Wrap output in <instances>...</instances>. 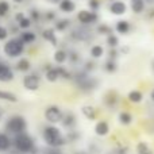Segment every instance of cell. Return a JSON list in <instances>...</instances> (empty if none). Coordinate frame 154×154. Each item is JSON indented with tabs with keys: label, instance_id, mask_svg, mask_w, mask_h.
I'll return each mask as SVG.
<instances>
[{
	"label": "cell",
	"instance_id": "obj_1",
	"mask_svg": "<svg viewBox=\"0 0 154 154\" xmlns=\"http://www.w3.org/2000/svg\"><path fill=\"white\" fill-rule=\"evenodd\" d=\"M42 138L49 147H54V149H60L61 146L66 145V142H68L66 137L62 135L60 128L56 127V126H48V127H45V130L42 133Z\"/></svg>",
	"mask_w": 154,
	"mask_h": 154
},
{
	"label": "cell",
	"instance_id": "obj_2",
	"mask_svg": "<svg viewBox=\"0 0 154 154\" xmlns=\"http://www.w3.org/2000/svg\"><path fill=\"white\" fill-rule=\"evenodd\" d=\"M14 146L15 149L18 150L19 153H23V154H35L37 149H35V143H34V139L26 133H22L15 135L14 138Z\"/></svg>",
	"mask_w": 154,
	"mask_h": 154
},
{
	"label": "cell",
	"instance_id": "obj_3",
	"mask_svg": "<svg viewBox=\"0 0 154 154\" xmlns=\"http://www.w3.org/2000/svg\"><path fill=\"white\" fill-rule=\"evenodd\" d=\"M26 128H27V122L20 115H15V116L10 118L7 120V123H5V131H8L10 134H14V135L24 133Z\"/></svg>",
	"mask_w": 154,
	"mask_h": 154
},
{
	"label": "cell",
	"instance_id": "obj_4",
	"mask_svg": "<svg viewBox=\"0 0 154 154\" xmlns=\"http://www.w3.org/2000/svg\"><path fill=\"white\" fill-rule=\"evenodd\" d=\"M24 51V43L20 41V38H11L4 45V53L10 58H16L22 56Z\"/></svg>",
	"mask_w": 154,
	"mask_h": 154
},
{
	"label": "cell",
	"instance_id": "obj_5",
	"mask_svg": "<svg viewBox=\"0 0 154 154\" xmlns=\"http://www.w3.org/2000/svg\"><path fill=\"white\" fill-rule=\"evenodd\" d=\"M75 81L77 84V87L81 91H93L97 88L99 85V80L95 77H89L85 72L77 73L75 77Z\"/></svg>",
	"mask_w": 154,
	"mask_h": 154
},
{
	"label": "cell",
	"instance_id": "obj_6",
	"mask_svg": "<svg viewBox=\"0 0 154 154\" xmlns=\"http://www.w3.org/2000/svg\"><path fill=\"white\" fill-rule=\"evenodd\" d=\"M70 37L73 38L75 41H80V42H87L92 38V31L88 29L87 26L81 24V26L73 29V31L70 32Z\"/></svg>",
	"mask_w": 154,
	"mask_h": 154
},
{
	"label": "cell",
	"instance_id": "obj_7",
	"mask_svg": "<svg viewBox=\"0 0 154 154\" xmlns=\"http://www.w3.org/2000/svg\"><path fill=\"white\" fill-rule=\"evenodd\" d=\"M77 19L81 24L84 26H89V24H95L97 23L99 16L95 11H87V10H81L77 14Z\"/></svg>",
	"mask_w": 154,
	"mask_h": 154
},
{
	"label": "cell",
	"instance_id": "obj_8",
	"mask_svg": "<svg viewBox=\"0 0 154 154\" xmlns=\"http://www.w3.org/2000/svg\"><path fill=\"white\" fill-rule=\"evenodd\" d=\"M62 111L60 107L57 106H49L48 108L45 109V119L48 120L49 123H60L62 119Z\"/></svg>",
	"mask_w": 154,
	"mask_h": 154
},
{
	"label": "cell",
	"instance_id": "obj_9",
	"mask_svg": "<svg viewBox=\"0 0 154 154\" xmlns=\"http://www.w3.org/2000/svg\"><path fill=\"white\" fill-rule=\"evenodd\" d=\"M41 80L37 75H27L23 77V87L27 91H37L39 88Z\"/></svg>",
	"mask_w": 154,
	"mask_h": 154
},
{
	"label": "cell",
	"instance_id": "obj_10",
	"mask_svg": "<svg viewBox=\"0 0 154 154\" xmlns=\"http://www.w3.org/2000/svg\"><path fill=\"white\" fill-rule=\"evenodd\" d=\"M109 12H111L112 15H116V16L125 15V14L127 12V5H126L125 2H119V0L112 2L111 4H109Z\"/></svg>",
	"mask_w": 154,
	"mask_h": 154
},
{
	"label": "cell",
	"instance_id": "obj_11",
	"mask_svg": "<svg viewBox=\"0 0 154 154\" xmlns=\"http://www.w3.org/2000/svg\"><path fill=\"white\" fill-rule=\"evenodd\" d=\"M61 123L65 128H73L76 126V115L73 112H65L62 115V119H61Z\"/></svg>",
	"mask_w": 154,
	"mask_h": 154
},
{
	"label": "cell",
	"instance_id": "obj_12",
	"mask_svg": "<svg viewBox=\"0 0 154 154\" xmlns=\"http://www.w3.org/2000/svg\"><path fill=\"white\" fill-rule=\"evenodd\" d=\"M14 80V72L10 66L3 64L2 68H0V81L2 82H8Z\"/></svg>",
	"mask_w": 154,
	"mask_h": 154
},
{
	"label": "cell",
	"instance_id": "obj_13",
	"mask_svg": "<svg viewBox=\"0 0 154 154\" xmlns=\"http://www.w3.org/2000/svg\"><path fill=\"white\" fill-rule=\"evenodd\" d=\"M15 19H16V23H18V26L20 27V29H23V30L30 29V27H31V24H32V20H31V19L27 18V16L24 15V14H22V12L16 14Z\"/></svg>",
	"mask_w": 154,
	"mask_h": 154
},
{
	"label": "cell",
	"instance_id": "obj_14",
	"mask_svg": "<svg viewBox=\"0 0 154 154\" xmlns=\"http://www.w3.org/2000/svg\"><path fill=\"white\" fill-rule=\"evenodd\" d=\"M95 133L97 137H106L109 133V125L106 120H99L95 125Z\"/></svg>",
	"mask_w": 154,
	"mask_h": 154
},
{
	"label": "cell",
	"instance_id": "obj_15",
	"mask_svg": "<svg viewBox=\"0 0 154 154\" xmlns=\"http://www.w3.org/2000/svg\"><path fill=\"white\" fill-rule=\"evenodd\" d=\"M42 37L45 41H48L49 43H51L53 46H57L58 41H57V37H56V31L53 29H46L42 31Z\"/></svg>",
	"mask_w": 154,
	"mask_h": 154
},
{
	"label": "cell",
	"instance_id": "obj_16",
	"mask_svg": "<svg viewBox=\"0 0 154 154\" xmlns=\"http://www.w3.org/2000/svg\"><path fill=\"white\" fill-rule=\"evenodd\" d=\"M58 5H60V10L65 14H72L76 10V4L72 0H61L58 3Z\"/></svg>",
	"mask_w": 154,
	"mask_h": 154
},
{
	"label": "cell",
	"instance_id": "obj_17",
	"mask_svg": "<svg viewBox=\"0 0 154 154\" xmlns=\"http://www.w3.org/2000/svg\"><path fill=\"white\" fill-rule=\"evenodd\" d=\"M11 145H12V142H11L10 137L5 133H0V153H4L7 150H10Z\"/></svg>",
	"mask_w": 154,
	"mask_h": 154
},
{
	"label": "cell",
	"instance_id": "obj_18",
	"mask_svg": "<svg viewBox=\"0 0 154 154\" xmlns=\"http://www.w3.org/2000/svg\"><path fill=\"white\" fill-rule=\"evenodd\" d=\"M115 30H116L119 34L126 35V34H128V32H130L131 26H130V23H128L127 20H118L116 22V26H115Z\"/></svg>",
	"mask_w": 154,
	"mask_h": 154
},
{
	"label": "cell",
	"instance_id": "obj_19",
	"mask_svg": "<svg viewBox=\"0 0 154 154\" xmlns=\"http://www.w3.org/2000/svg\"><path fill=\"white\" fill-rule=\"evenodd\" d=\"M81 112L88 120H95L96 119V108L93 106H84L81 108Z\"/></svg>",
	"mask_w": 154,
	"mask_h": 154
},
{
	"label": "cell",
	"instance_id": "obj_20",
	"mask_svg": "<svg viewBox=\"0 0 154 154\" xmlns=\"http://www.w3.org/2000/svg\"><path fill=\"white\" fill-rule=\"evenodd\" d=\"M130 7L134 14H142L145 11V0H130Z\"/></svg>",
	"mask_w": 154,
	"mask_h": 154
},
{
	"label": "cell",
	"instance_id": "obj_21",
	"mask_svg": "<svg viewBox=\"0 0 154 154\" xmlns=\"http://www.w3.org/2000/svg\"><path fill=\"white\" fill-rule=\"evenodd\" d=\"M127 99L131 101V103L138 104V103H141V101L143 100V93H142L141 91H137V89L130 91L128 95H127Z\"/></svg>",
	"mask_w": 154,
	"mask_h": 154
},
{
	"label": "cell",
	"instance_id": "obj_22",
	"mask_svg": "<svg viewBox=\"0 0 154 154\" xmlns=\"http://www.w3.org/2000/svg\"><path fill=\"white\" fill-rule=\"evenodd\" d=\"M20 41L24 43V45H27V43H32V42H35V39H37V35H35V32H32V31H23V32H20Z\"/></svg>",
	"mask_w": 154,
	"mask_h": 154
},
{
	"label": "cell",
	"instance_id": "obj_23",
	"mask_svg": "<svg viewBox=\"0 0 154 154\" xmlns=\"http://www.w3.org/2000/svg\"><path fill=\"white\" fill-rule=\"evenodd\" d=\"M0 100L10 101V103H18V97L15 93L10 92V91H2L0 89Z\"/></svg>",
	"mask_w": 154,
	"mask_h": 154
},
{
	"label": "cell",
	"instance_id": "obj_24",
	"mask_svg": "<svg viewBox=\"0 0 154 154\" xmlns=\"http://www.w3.org/2000/svg\"><path fill=\"white\" fill-rule=\"evenodd\" d=\"M45 77L48 81L50 82H56L57 80L60 79V73H58V69L57 68H49L45 73Z\"/></svg>",
	"mask_w": 154,
	"mask_h": 154
},
{
	"label": "cell",
	"instance_id": "obj_25",
	"mask_svg": "<svg viewBox=\"0 0 154 154\" xmlns=\"http://www.w3.org/2000/svg\"><path fill=\"white\" fill-rule=\"evenodd\" d=\"M30 68H31V64H30V61L26 58H20L16 62V69H18L19 72H29Z\"/></svg>",
	"mask_w": 154,
	"mask_h": 154
},
{
	"label": "cell",
	"instance_id": "obj_26",
	"mask_svg": "<svg viewBox=\"0 0 154 154\" xmlns=\"http://www.w3.org/2000/svg\"><path fill=\"white\" fill-rule=\"evenodd\" d=\"M66 60H68V53L65 50H62V49H58V50L54 53V61H56L57 64H64Z\"/></svg>",
	"mask_w": 154,
	"mask_h": 154
},
{
	"label": "cell",
	"instance_id": "obj_27",
	"mask_svg": "<svg viewBox=\"0 0 154 154\" xmlns=\"http://www.w3.org/2000/svg\"><path fill=\"white\" fill-rule=\"evenodd\" d=\"M119 122H120V125H123V126L130 125V123L133 122V115L127 111H122L119 114Z\"/></svg>",
	"mask_w": 154,
	"mask_h": 154
},
{
	"label": "cell",
	"instance_id": "obj_28",
	"mask_svg": "<svg viewBox=\"0 0 154 154\" xmlns=\"http://www.w3.org/2000/svg\"><path fill=\"white\" fill-rule=\"evenodd\" d=\"M89 53H91V57H92V58H100V57H103V54H104V49L101 48L100 45H93L92 48H91Z\"/></svg>",
	"mask_w": 154,
	"mask_h": 154
},
{
	"label": "cell",
	"instance_id": "obj_29",
	"mask_svg": "<svg viewBox=\"0 0 154 154\" xmlns=\"http://www.w3.org/2000/svg\"><path fill=\"white\" fill-rule=\"evenodd\" d=\"M96 31H97V34H100V35H107V37H108L109 34H112V29L108 26V24H106V23L99 24L97 29H96Z\"/></svg>",
	"mask_w": 154,
	"mask_h": 154
},
{
	"label": "cell",
	"instance_id": "obj_30",
	"mask_svg": "<svg viewBox=\"0 0 154 154\" xmlns=\"http://www.w3.org/2000/svg\"><path fill=\"white\" fill-rule=\"evenodd\" d=\"M106 42H107V45H108L111 49H116L118 45H119V38H118L115 34H109L108 37H107Z\"/></svg>",
	"mask_w": 154,
	"mask_h": 154
},
{
	"label": "cell",
	"instance_id": "obj_31",
	"mask_svg": "<svg viewBox=\"0 0 154 154\" xmlns=\"http://www.w3.org/2000/svg\"><path fill=\"white\" fill-rule=\"evenodd\" d=\"M104 69H106V72H108V73H114V72H116V69H118V64H116V61L115 60H107V62H106V65H104Z\"/></svg>",
	"mask_w": 154,
	"mask_h": 154
},
{
	"label": "cell",
	"instance_id": "obj_32",
	"mask_svg": "<svg viewBox=\"0 0 154 154\" xmlns=\"http://www.w3.org/2000/svg\"><path fill=\"white\" fill-rule=\"evenodd\" d=\"M70 22L68 20V19H61V20H58L56 23V30H58V31H65V30L69 27Z\"/></svg>",
	"mask_w": 154,
	"mask_h": 154
},
{
	"label": "cell",
	"instance_id": "obj_33",
	"mask_svg": "<svg viewBox=\"0 0 154 154\" xmlns=\"http://www.w3.org/2000/svg\"><path fill=\"white\" fill-rule=\"evenodd\" d=\"M116 100H118V99H116V93H115V92H109L108 95L106 96V100H104V101H106V104L108 107H114L115 103H116Z\"/></svg>",
	"mask_w": 154,
	"mask_h": 154
},
{
	"label": "cell",
	"instance_id": "obj_34",
	"mask_svg": "<svg viewBox=\"0 0 154 154\" xmlns=\"http://www.w3.org/2000/svg\"><path fill=\"white\" fill-rule=\"evenodd\" d=\"M137 152H138V154H150L152 152H150V147L147 146L145 142H139L138 145H137Z\"/></svg>",
	"mask_w": 154,
	"mask_h": 154
},
{
	"label": "cell",
	"instance_id": "obj_35",
	"mask_svg": "<svg viewBox=\"0 0 154 154\" xmlns=\"http://www.w3.org/2000/svg\"><path fill=\"white\" fill-rule=\"evenodd\" d=\"M8 12H10V4H8V2H5V0H2V2H0V18L5 16Z\"/></svg>",
	"mask_w": 154,
	"mask_h": 154
},
{
	"label": "cell",
	"instance_id": "obj_36",
	"mask_svg": "<svg viewBox=\"0 0 154 154\" xmlns=\"http://www.w3.org/2000/svg\"><path fill=\"white\" fill-rule=\"evenodd\" d=\"M57 69H58V73H60V79H72V73L69 72L68 69H65L64 66H57Z\"/></svg>",
	"mask_w": 154,
	"mask_h": 154
},
{
	"label": "cell",
	"instance_id": "obj_37",
	"mask_svg": "<svg viewBox=\"0 0 154 154\" xmlns=\"http://www.w3.org/2000/svg\"><path fill=\"white\" fill-rule=\"evenodd\" d=\"M88 7L91 8V11H97L100 8V2L99 0H88Z\"/></svg>",
	"mask_w": 154,
	"mask_h": 154
},
{
	"label": "cell",
	"instance_id": "obj_38",
	"mask_svg": "<svg viewBox=\"0 0 154 154\" xmlns=\"http://www.w3.org/2000/svg\"><path fill=\"white\" fill-rule=\"evenodd\" d=\"M79 133H76L75 130H72V131H69L68 133V135H66V141L68 142H75V141H77L79 139Z\"/></svg>",
	"mask_w": 154,
	"mask_h": 154
},
{
	"label": "cell",
	"instance_id": "obj_39",
	"mask_svg": "<svg viewBox=\"0 0 154 154\" xmlns=\"http://www.w3.org/2000/svg\"><path fill=\"white\" fill-rule=\"evenodd\" d=\"M127 152H128V149L125 146V147H116V149L111 150V152L107 154H127Z\"/></svg>",
	"mask_w": 154,
	"mask_h": 154
},
{
	"label": "cell",
	"instance_id": "obj_40",
	"mask_svg": "<svg viewBox=\"0 0 154 154\" xmlns=\"http://www.w3.org/2000/svg\"><path fill=\"white\" fill-rule=\"evenodd\" d=\"M8 38V30L4 26H0V41H4Z\"/></svg>",
	"mask_w": 154,
	"mask_h": 154
},
{
	"label": "cell",
	"instance_id": "obj_41",
	"mask_svg": "<svg viewBox=\"0 0 154 154\" xmlns=\"http://www.w3.org/2000/svg\"><path fill=\"white\" fill-rule=\"evenodd\" d=\"M39 18H41L39 11H37V10H31V11H30V19H31V20H38Z\"/></svg>",
	"mask_w": 154,
	"mask_h": 154
},
{
	"label": "cell",
	"instance_id": "obj_42",
	"mask_svg": "<svg viewBox=\"0 0 154 154\" xmlns=\"http://www.w3.org/2000/svg\"><path fill=\"white\" fill-rule=\"evenodd\" d=\"M68 58H69L72 62H75V64H76V62L80 60V56L76 53V51H70V53L68 54Z\"/></svg>",
	"mask_w": 154,
	"mask_h": 154
},
{
	"label": "cell",
	"instance_id": "obj_43",
	"mask_svg": "<svg viewBox=\"0 0 154 154\" xmlns=\"http://www.w3.org/2000/svg\"><path fill=\"white\" fill-rule=\"evenodd\" d=\"M43 154H62V153H61V150H60V149H54V147H50V149L45 150V152H43Z\"/></svg>",
	"mask_w": 154,
	"mask_h": 154
},
{
	"label": "cell",
	"instance_id": "obj_44",
	"mask_svg": "<svg viewBox=\"0 0 154 154\" xmlns=\"http://www.w3.org/2000/svg\"><path fill=\"white\" fill-rule=\"evenodd\" d=\"M108 57H109V60H116V57H118V50L116 49H111L109 53H108Z\"/></svg>",
	"mask_w": 154,
	"mask_h": 154
},
{
	"label": "cell",
	"instance_id": "obj_45",
	"mask_svg": "<svg viewBox=\"0 0 154 154\" xmlns=\"http://www.w3.org/2000/svg\"><path fill=\"white\" fill-rule=\"evenodd\" d=\"M54 18H56V14H54L53 11H48V12H46V19H48V20H53Z\"/></svg>",
	"mask_w": 154,
	"mask_h": 154
},
{
	"label": "cell",
	"instance_id": "obj_46",
	"mask_svg": "<svg viewBox=\"0 0 154 154\" xmlns=\"http://www.w3.org/2000/svg\"><path fill=\"white\" fill-rule=\"evenodd\" d=\"M120 53L125 54V56L126 54H128L130 53V48H128V46H123V48H120Z\"/></svg>",
	"mask_w": 154,
	"mask_h": 154
},
{
	"label": "cell",
	"instance_id": "obj_47",
	"mask_svg": "<svg viewBox=\"0 0 154 154\" xmlns=\"http://www.w3.org/2000/svg\"><path fill=\"white\" fill-rule=\"evenodd\" d=\"M93 66H95V64H93V62H87V70L93 69Z\"/></svg>",
	"mask_w": 154,
	"mask_h": 154
},
{
	"label": "cell",
	"instance_id": "obj_48",
	"mask_svg": "<svg viewBox=\"0 0 154 154\" xmlns=\"http://www.w3.org/2000/svg\"><path fill=\"white\" fill-rule=\"evenodd\" d=\"M49 3H51V4H58L60 2H61V0H48Z\"/></svg>",
	"mask_w": 154,
	"mask_h": 154
},
{
	"label": "cell",
	"instance_id": "obj_49",
	"mask_svg": "<svg viewBox=\"0 0 154 154\" xmlns=\"http://www.w3.org/2000/svg\"><path fill=\"white\" fill-rule=\"evenodd\" d=\"M150 99H152V100L154 101V88L152 89V92H150Z\"/></svg>",
	"mask_w": 154,
	"mask_h": 154
},
{
	"label": "cell",
	"instance_id": "obj_50",
	"mask_svg": "<svg viewBox=\"0 0 154 154\" xmlns=\"http://www.w3.org/2000/svg\"><path fill=\"white\" fill-rule=\"evenodd\" d=\"M12 2H15V3H18V4H20V3H23L24 0H12Z\"/></svg>",
	"mask_w": 154,
	"mask_h": 154
},
{
	"label": "cell",
	"instance_id": "obj_51",
	"mask_svg": "<svg viewBox=\"0 0 154 154\" xmlns=\"http://www.w3.org/2000/svg\"><path fill=\"white\" fill-rule=\"evenodd\" d=\"M145 3H150V4H153L154 0H145Z\"/></svg>",
	"mask_w": 154,
	"mask_h": 154
},
{
	"label": "cell",
	"instance_id": "obj_52",
	"mask_svg": "<svg viewBox=\"0 0 154 154\" xmlns=\"http://www.w3.org/2000/svg\"><path fill=\"white\" fill-rule=\"evenodd\" d=\"M152 69H153V72H154V61L152 62Z\"/></svg>",
	"mask_w": 154,
	"mask_h": 154
},
{
	"label": "cell",
	"instance_id": "obj_53",
	"mask_svg": "<svg viewBox=\"0 0 154 154\" xmlns=\"http://www.w3.org/2000/svg\"><path fill=\"white\" fill-rule=\"evenodd\" d=\"M0 119H2V108H0Z\"/></svg>",
	"mask_w": 154,
	"mask_h": 154
},
{
	"label": "cell",
	"instance_id": "obj_54",
	"mask_svg": "<svg viewBox=\"0 0 154 154\" xmlns=\"http://www.w3.org/2000/svg\"><path fill=\"white\" fill-rule=\"evenodd\" d=\"M2 65H3V64H2V62H0V68H2Z\"/></svg>",
	"mask_w": 154,
	"mask_h": 154
}]
</instances>
